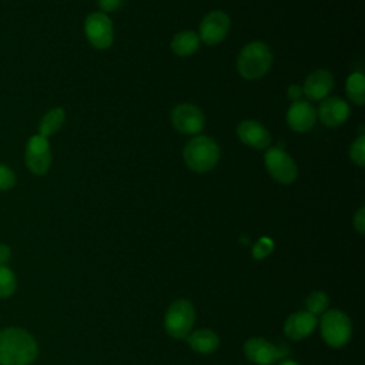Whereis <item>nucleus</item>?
Listing matches in <instances>:
<instances>
[{"instance_id":"26","label":"nucleus","mask_w":365,"mask_h":365,"mask_svg":"<svg viewBox=\"0 0 365 365\" xmlns=\"http://www.w3.org/2000/svg\"><path fill=\"white\" fill-rule=\"evenodd\" d=\"M97 3H98V7H100L101 13L106 14V13H111V11L118 10L123 6L124 0H97Z\"/></svg>"},{"instance_id":"5","label":"nucleus","mask_w":365,"mask_h":365,"mask_svg":"<svg viewBox=\"0 0 365 365\" xmlns=\"http://www.w3.org/2000/svg\"><path fill=\"white\" fill-rule=\"evenodd\" d=\"M319 327L324 341L332 348L344 346L352 334L351 319L339 309H327L322 314Z\"/></svg>"},{"instance_id":"23","label":"nucleus","mask_w":365,"mask_h":365,"mask_svg":"<svg viewBox=\"0 0 365 365\" xmlns=\"http://www.w3.org/2000/svg\"><path fill=\"white\" fill-rule=\"evenodd\" d=\"M349 158L358 167L365 165V135H359L349 147Z\"/></svg>"},{"instance_id":"2","label":"nucleus","mask_w":365,"mask_h":365,"mask_svg":"<svg viewBox=\"0 0 365 365\" xmlns=\"http://www.w3.org/2000/svg\"><path fill=\"white\" fill-rule=\"evenodd\" d=\"M272 66V53L262 41H252L242 47L237 58V71L245 80L264 77Z\"/></svg>"},{"instance_id":"9","label":"nucleus","mask_w":365,"mask_h":365,"mask_svg":"<svg viewBox=\"0 0 365 365\" xmlns=\"http://www.w3.org/2000/svg\"><path fill=\"white\" fill-rule=\"evenodd\" d=\"M244 354L248 361L257 365H272L285 358L287 345H275L264 338H250L244 344Z\"/></svg>"},{"instance_id":"24","label":"nucleus","mask_w":365,"mask_h":365,"mask_svg":"<svg viewBox=\"0 0 365 365\" xmlns=\"http://www.w3.org/2000/svg\"><path fill=\"white\" fill-rule=\"evenodd\" d=\"M16 182L17 177L14 171L9 165L0 163V191L11 190L16 185Z\"/></svg>"},{"instance_id":"4","label":"nucleus","mask_w":365,"mask_h":365,"mask_svg":"<svg viewBox=\"0 0 365 365\" xmlns=\"http://www.w3.org/2000/svg\"><path fill=\"white\" fill-rule=\"evenodd\" d=\"M195 321L194 305L188 299H177L171 302L164 317V328L173 338L182 339L192 331Z\"/></svg>"},{"instance_id":"19","label":"nucleus","mask_w":365,"mask_h":365,"mask_svg":"<svg viewBox=\"0 0 365 365\" xmlns=\"http://www.w3.org/2000/svg\"><path fill=\"white\" fill-rule=\"evenodd\" d=\"M66 121V111L61 107H54L48 110L38 123V134L48 138L50 135H54Z\"/></svg>"},{"instance_id":"29","label":"nucleus","mask_w":365,"mask_h":365,"mask_svg":"<svg viewBox=\"0 0 365 365\" xmlns=\"http://www.w3.org/2000/svg\"><path fill=\"white\" fill-rule=\"evenodd\" d=\"M11 258V250L6 244H0V265H7Z\"/></svg>"},{"instance_id":"12","label":"nucleus","mask_w":365,"mask_h":365,"mask_svg":"<svg viewBox=\"0 0 365 365\" xmlns=\"http://www.w3.org/2000/svg\"><path fill=\"white\" fill-rule=\"evenodd\" d=\"M315 121L317 110L311 103L305 100L294 101L287 111V124L295 133L309 131L314 127Z\"/></svg>"},{"instance_id":"18","label":"nucleus","mask_w":365,"mask_h":365,"mask_svg":"<svg viewBox=\"0 0 365 365\" xmlns=\"http://www.w3.org/2000/svg\"><path fill=\"white\" fill-rule=\"evenodd\" d=\"M200 48V37L197 33L184 30L178 31L171 40V50L180 57H187L194 54Z\"/></svg>"},{"instance_id":"7","label":"nucleus","mask_w":365,"mask_h":365,"mask_svg":"<svg viewBox=\"0 0 365 365\" xmlns=\"http://www.w3.org/2000/svg\"><path fill=\"white\" fill-rule=\"evenodd\" d=\"M264 163L271 178L279 184H291L298 177L295 161L279 147L269 148L264 155Z\"/></svg>"},{"instance_id":"6","label":"nucleus","mask_w":365,"mask_h":365,"mask_svg":"<svg viewBox=\"0 0 365 365\" xmlns=\"http://www.w3.org/2000/svg\"><path fill=\"white\" fill-rule=\"evenodd\" d=\"M51 161L53 154L48 140L40 134L31 135L24 148L26 167L36 175H44L50 170Z\"/></svg>"},{"instance_id":"21","label":"nucleus","mask_w":365,"mask_h":365,"mask_svg":"<svg viewBox=\"0 0 365 365\" xmlns=\"http://www.w3.org/2000/svg\"><path fill=\"white\" fill-rule=\"evenodd\" d=\"M17 289V278L11 268L0 265V299L10 298Z\"/></svg>"},{"instance_id":"11","label":"nucleus","mask_w":365,"mask_h":365,"mask_svg":"<svg viewBox=\"0 0 365 365\" xmlns=\"http://www.w3.org/2000/svg\"><path fill=\"white\" fill-rule=\"evenodd\" d=\"M231 20L227 13L221 10H212L205 14L200 23V41L208 46H215L221 43L230 31Z\"/></svg>"},{"instance_id":"15","label":"nucleus","mask_w":365,"mask_h":365,"mask_svg":"<svg viewBox=\"0 0 365 365\" xmlns=\"http://www.w3.org/2000/svg\"><path fill=\"white\" fill-rule=\"evenodd\" d=\"M318 325V319L308 311H297L291 314L284 324V332L289 339L299 341L309 336Z\"/></svg>"},{"instance_id":"22","label":"nucleus","mask_w":365,"mask_h":365,"mask_svg":"<svg viewBox=\"0 0 365 365\" xmlns=\"http://www.w3.org/2000/svg\"><path fill=\"white\" fill-rule=\"evenodd\" d=\"M328 304H329V299H328V295L322 291H315L312 294L308 295L307 301H305V307H307V311L311 312L312 315H318V314H324L328 308Z\"/></svg>"},{"instance_id":"1","label":"nucleus","mask_w":365,"mask_h":365,"mask_svg":"<svg viewBox=\"0 0 365 365\" xmlns=\"http://www.w3.org/2000/svg\"><path fill=\"white\" fill-rule=\"evenodd\" d=\"M38 354L34 336L19 327L0 329V365H31Z\"/></svg>"},{"instance_id":"3","label":"nucleus","mask_w":365,"mask_h":365,"mask_svg":"<svg viewBox=\"0 0 365 365\" xmlns=\"http://www.w3.org/2000/svg\"><path fill=\"white\" fill-rule=\"evenodd\" d=\"M182 158L191 171L208 173L220 160V147L211 137L197 135L185 144Z\"/></svg>"},{"instance_id":"25","label":"nucleus","mask_w":365,"mask_h":365,"mask_svg":"<svg viewBox=\"0 0 365 365\" xmlns=\"http://www.w3.org/2000/svg\"><path fill=\"white\" fill-rule=\"evenodd\" d=\"M274 248V242L269 238H261L252 248V255L255 258H264L267 257Z\"/></svg>"},{"instance_id":"13","label":"nucleus","mask_w":365,"mask_h":365,"mask_svg":"<svg viewBox=\"0 0 365 365\" xmlns=\"http://www.w3.org/2000/svg\"><path fill=\"white\" fill-rule=\"evenodd\" d=\"M237 135L245 145L262 150L271 144V134L261 123L255 120H242L237 125Z\"/></svg>"},{"instance_id":"27","label":"nucleus","mask_w":365,"mask_h":365,"mask_svg":"<svg viewBox=\"0 0 365 365\" xmlns=\"http://www.w3.org/2000/svg\"><path fill=\"white\" fill-rule=\"evenodd\" d=\"M354 227L359 234H364L365 231V208L364 207H361L354 215Z\"/></svg>"},{"instance_id":"8","label":"nucleus","mask_w":365,"mask_h":365,"mask_svg":"<svg viewBox=\"0 0 365 365\" xmlns=\"http://www.w3.org/2000/svg\"><path fill=\"white\" fill-rule=\"evenodd\" d=\"M84 33L88 43L98 50L108 48L114 41V29L110 17L101 11L90 13L84 21Z\"/></svg>"},{"instance_id":"17","label":"nucleus","mask_w":365,"mask_h":365,"mask_svg":"<svg viewBox=\"0 0 365 365\" xmlns=\"http://www.w3.org/2000/svg\"><path fill=\"white\" fill-rule=\"evenodd\" d=\"M187 344L192 351L208 355L218 348L220 338L211 329H197V331H191L187 335Z\"/></svg>"},{"instance_id":"20","label":"nucleus","mask_w":365,"mask_h":365,"mask_svg":"<svg viewBox=\"0 0 365 365\" xmlns=\"http://www.w3.org/2000/svg\"><path fill=\"white\" fill-rule=\"evenodd\" d=\"M345 91H346L348 98L354 104L362 106L365 103V77H364V74L359 71L352 73L346 78Z\"/></svg>"},{"instance_id":"30","label":"nucleus","mask_w":365,"mask_h":365,"mask_svg":"<svg viewBox=\"0 0 365 365\" xmlns=\"http://www.w3.org/2000/svg\"><path fill=\"white\" fill-rule=\"evenodd\" d=\"M278 365H299V364L295 362V361H291V359H281L278 362Z\"/></svg>"},{"instance_id":"28","label":"nucleus","mask_w":365,"mask_h":365,"mask_svg":"<svg viewBox=\"0 0 365 365\" xmlns=\"http://www.w3.org/2000/svg\"><path fill=\"white\" fill-rule=\"evenodd\" d=\"M287 96L289 100L292 101H298L302 96V87L301 86H297V84H291L287 90Z\"/></svg>"},{"instance_id":"10","label":"nucleus","mask_w":365,"mask_h":365,"mask_svg":"<svg viewBox=\"0 0 365 365\" xmlns=\"http://www.w3.org/2000/svg\"><path fill=\"white\" fill-rule=\"evenodd\" d=\"M171 124L174 128L185 135H195L202 131L205 118L202 111L190 103L178 104L171 111Z\"/></svg>"},{"instance_id":"14","label":"nucleus","mask_w":365,"mask_h":365,"mask_svg":"<svg viewBox=\"0 0 365 365\" xmlns=\"http://www.w3.org/2000/svg\"><path fill=\"white\" fill-rule=\"evenodd\" d=\"M317 117L327 127H338L348 120L349 107L339 97H327L321 101Z\"/></svg>"},{"instance_id":"16","label":"nucleus","mask_w":365,"mask_h":365,"mask_svg":"<svg viewBox=\"0 0 365 365\" xmlns=\"http://www.w3.org/2000/svg\"><path fill=\"white\" fill-rule=\"evenodd\" d=\"M334 87V76L325 68L312 71L304 81L302 94L309 100H324L329 96Z\"/></svg>"}]
</instances>
